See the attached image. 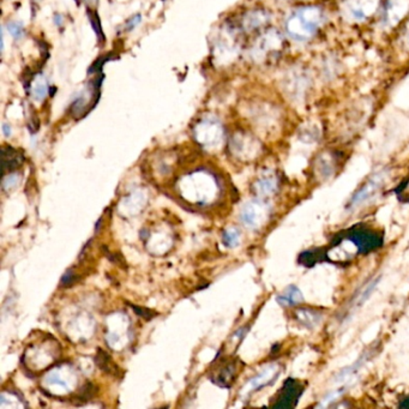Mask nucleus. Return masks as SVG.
<instances>
[{"mask_svg":"<svg viewBox=\"0 0 409 409\" xmlns=\"http://www.w3.org/2000/svg\"><path fill=\"white\" fill-rule=\"evenodd\" d=\"M286 40L276 29H269L258 38L253 48V59L260 63H274L285 53Z\"/></svg>","mask_w":409,"mask_h":409,"instance_id":"2","label":"nucleus"},{"mask_svg":"<svg viewBox=\"0 0 409 409\" xmlns=\"http://www.w3.org/2000/svg\"><path fill=\"white\" fill-rule=\"evenodd\" d=\"M22 156L12 148H4L3 149V166L4 171H14L22 164Z\"/></svg>","mask_w":409,"mask_h":409,"instance_id":"12","label":"nucleus"},{"mask_svg":"<svg viewBox=\"0 0 409 409\" xmlns=\"http://www.w3.org/2000/svg\"><path fill=\"white\" fill-rule=\"evenodd\" d=\"M132 309H134V312L141 316V317L146 318V319H152V318L155 317L156 314L153 312L152 310H148V309H143V307H138V306L130 305Z\"/></svg>","mask_w":409,"mask_h":409,"instance_id":"19","label":"nucleus"},{"mask_svg":"<svg viewBox=\"0 0 409 409\" xmlns=\"http://www.w3.org/2000/svg\"><path fill=\"white\" fill-rule=\"evenodd\" d=\"M94 395H95V386L88 383L80 391V398L82 401H88L89 398H92Z\"/></svg>","mask_w":409,"mask_h":409,"instance_id":"17","label":"nucleus"},{"mask_svg":"<svg viewBox=\"0 0 409 409\" xmlns=\"http://www.w3.org/2000/svg\"><path fill=\"white\" fill-rule=\"evenodd\" d=\"M398 46L402 51L409 53V17L403 21L398 31Z\"/></svg>","mask_w":409,"mask_h":409,"instance_id":"14","label":"nucleus"},{"mask_svg":"<svg viewBox=\"0 0 409 409\" xmlns=\"http://www.w3.org/2000/svg\"><path fill=\"white\" fill-rule=\"evenodd\" d=\"M3 131H4V134H6V136H10V134H11V127L6 125V124L3 125Z\"/></svg>","mask_w":409,"mask_h":409,"instance_id":"21","label":"nucleus"},{"mask_svg":"<svg viewBox=\"0 0 409 409\" xmlns=\"http://www.w3.org/2000/svg\"><path fill=\"white\" fill-rule=\"evenodd\" d=\"M326 16L321 5L307 4L291 12L285 22V31L297 43H309L324 27Z\"/></svg>","mask_w":409,"mask_h":409,"instance_id":"1","label":"nucleus"},{"mask_svg":"<svg viewBox=\"0 0 409 409\" xmlns=\"http://www.w3.org/2000/svg\"><path fill=\"white\" fill-rule=\"evenodd\" d=\"M277 302H279L280 305L282 306L299 305V304H302L304 302V295H302V292L297 286L292 285V286L285 290L282 294H280L277 297Z\"/></svg>","mask_w":409,"mask_h":409,"instance_id":"9","label":"nucleus"},{"mask_svg":"<svg viewBox=\"0 0 409 409\" xmlns=\"http://www.w3.org/2000/svg\"><path fill=\"white\" fill-rule=\"evenodd\" d=\"M76 272H73V270L70 269V270L65 272V275L63 276V279H61V286L70 287V286H73V283L76 282Z\"/></svg>","mask_w":409,"mask_h":409,"instance_id":"18","label":"nucleus"},{"mask_svg":"<svg viewBox=\"0 0 409 409\" xmlns=\"http://www.w3.org/2000/svg\"><path fill=\"white\" fill-rule=\"evenodd\" d=\"M95 363L102 371L110 373V375L115 376L119 372L118 367L113 363L111 356H108L107 353L102 349H99V352L96 354Z\"/></svg>","mask_w":409,"mask_h":409,"instance_id":"11","label":"nucleus"},{"mask_svg":"<svg viewBox=\"0 0 409 409\" xmlns=\"http://www.w3.org/2000/svg\"><path fill=\"white\" fill-rule=\"evenodd\" d=\"M295 318H297L298 323L309 330L316 329L323 321V316H322L321 312L310 310V309H300V310L297 311Z\"/></svg>","mask_w":409,"mask_h":409,"instance_id":"8","label":"nucleus"},{"mask_svg":"<svg viewBox=\"0 0 409 409\" xmlns=\"http://www.w3.org/2000/svg\"><path fill=\"white\" fill-rule=\"evenodd\" d=\"M48 83H47L46 77L43 75H38L35 77L33 83H31V92L33 99L38 102H41L46 97L48 92Z\"/></svg>","mask_w":409,"mask_h":409,"instance_id":"10","label":"nucleus"},{"mask_svg":"<svg viewBox=\"0 0 409 409\" xmlns=\"http://www.w3.org/2000/svg\"><path fill=\"white\" fill-rule=\"evenodd\" d=\"M383 0H340L341 16L353 23H361L378 14Z\"/></svg>","mask_w":409,"mask_h":409,"instance_id":"3","label":"nucleus"},{"mask_svg":"<svg viewBox=\"0 0 409 409\" xmlns=\"http://www.w3.org/2000/svg\"><path fill=\"white\" fill-rule=\"evenodd\" d=\"M270 21V15L264 10H255L245 15L243 19V27L246 31H257L260 28L265 27Z\"/></svg>","mask_w":409,"mask_h":409,"instance_id":"7","label":"nucleus"},{"mask_svg":"<svg viewBox=\"0 0 409 409\" xmlns=\"http://www.w3.org/2000/svg\"><path fill=\"white\" fill-rule=\"evenodd\" d=\"M379 280H381V277H377V279L372 280L371 282L367 283L366 286L363 288V291L360 292L359 295L356 297L354 305L361 306L363 302H366L367 299L371 297V293L375 291V288L377 287Z\"/></svg>","mask_w":409,"mask_h":409,"instance_id":"13","label":"nucleus"},{"mask_svg":"<svg viewBox=\"0 0 409 409\" xmlns=\"http://www.w3.org/2000/svg\"><path fill=\"white\" fill-rule=\"evenodd\" d=\"M6 27H8L9 33L11 34L12 38H16V40L23 38L24 26L21 22L11 21V22H9Z\"/></svg>","mask_w":409,"mask_h":409,"instance_id":"16","label":"nucleus"},{"mask_svg":"<svg viewBox=\"0 0 409 409\" xmlns=\"http://www.w3.org/2000/svg\"><path fill=\"white\" fill-rule=\"evenodd\" d=\"M409 14V0H386L379 9V23L386 31H391L403 23Z\"/></svg>","mask_w":409,"mask_h":409,"instance_id":"4","label":"nucleus"},{"mask_svg":"<svg viewBox=\"0 0 409 409\" xmlns=\"http://www.w3.org/2000/svg\"><path fill=\"white\" fill-rule=\"evenodd\" d=\"M386 176L384 172L378 173V174L372 176L371 179L368 180L363 188L356 192V195L353 196L351 202H349L351 209H356V208L361 207L363 204H366L371 199H373V197L381 191V188H383V185L386 183Z\"/></svg>","mask_w":409,"mask_h":409,"instance_id":"6","label":"nucleus"},{"mask_svg":"<svg viewBox=\"0 0 409 409\" xmlns=\"http://www.w3.org/2000/svg\"><path fill=\"white\" fill-rule=\"evenodd\" d=\"M310 89V76L307 71L302 68L292 70L283 80V90L294 102H302L307 97V92Z\"/></svg>","mask_w":409,"mask_h":409,"instance_id":"5","label":"nucleus"},{"mask_svg":"<svg viewBox=\"0 0 409 409\" xmlns=\"http://www.w3.org/2000/svg\"><path fill=\"white\" fill-rule=\"evenodd\" d=\"M319 138V130L317 127H312V125H307L304 127L300 131V139L306 143H312V142L317 141Z\"/></svg>","mask_w":409,"mask_h":409,"instance_id":"15","label":"nucleus"},{"mask_svg":"<svg viewBox=\"0 0 409 409\" xmlns=\"http://www.w3.org/2000/svg\"><path fill=\"white\" fill-rule=\"evenodd\" d=\"M142 22V16L141 15H136L134 17H131L129 21L127 22V31H134V28L137 27L138 24L141 23Z\"/></svg>","mask_w":409,"mask_h":409,"instance_id":"20","label":"nucleus"}]
</instances>
